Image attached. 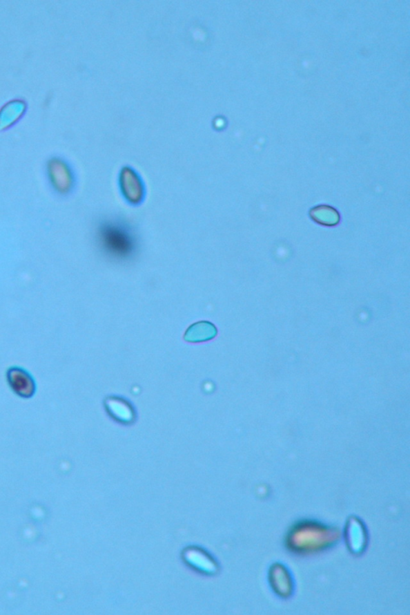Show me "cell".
I'll return each instance as SVG.
<instances>
[{"mask_svg": "<svg viewBox=\"0 0 410 615\" xmlns=\"http://www.w3.org/2000/svg\"><path fill=\"white\" fill-rule=\"evenodd\" d=\"M9 386L17 395L22 398H31L37 390L36 382L26 370L19 367H12L7 374Z\"/></svg>", "mask_w": 410, "mask_h": 615, "instance_id": "obj_4", "label": "cell"}, {"mask_svg": "<svg viewBox=\"0 0 410 615\" xmlns=\"http://www.w3.org/2000/svg\"><path fill=\"white\" fill-rule=\"evenodd\" d=\"M26 105L16 100L4 105L0 110V130L6 129L22 117Z\"/></svg>", "mask_w": 410, "mask_h": 615, "instance_id": "obj_5", "label": "cell"}, {"mask_svg": "<svg viewBox=\"0 0 410 615\" xmlns=\"http://www.w3.org/2000/svg\"><path fill=\"white\" fill-rule=\"evenodd\" d=\"M216 335V329L208 322H199L188 329L185 339L189 341H202L212 339Z\"/></svg>", "mask_w": 410, "mask_h": 615, "instance_id": "obj_6", "label": "cell"}, {"mask_svg": "<svg viewBox=\"0 0 410 615\" xmlns=\"http://www.w3.org/2000/svg\"><path fill=\"white\" fill-rule=\"evenodd\" d=\"M97 241L104 254L125 261L136 255L138 240L131 226L123 220H105L97 229Z\"/></svg>", "mask_w": 410, "mask_h": 615, "instance_id": "obj_1", "label": "cell"}, {"mask_svg": "<svg viewBox=\"0 0 410 615\" xmlns=\"http://www.w3.org/2000/svg\"><path fill=\"white\" fill-rule=\"evenodd\" d=\"M119 193L128 205L141 206L147 196V188L139 171L131 165L119 169L117 178Z\"/></svg>", "mask_w": 410, "mask_h": 615, "instance_id": "obj_2", "label": "cell"}, {"mask_svg": "<svg viewBox=\"0 0 410 615\" xmlns=\"http://www.w3.org/2000/svg\"><path fill=\"white\" fill-rule=\"evenodd\" d=\"M47 173L50 184L58 194L68 195L73 190L76 179L71 166L66 161L57 158L50 160Z\"/></svg>", "mask_w": 410, "mask_h": 615, "instance_id": "obj_3", "label": "cell"}]
</instances>
